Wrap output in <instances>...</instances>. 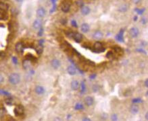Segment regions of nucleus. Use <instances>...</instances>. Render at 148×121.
Masks as SVG:
<instances>
[{"instance_id": "obj_39", "label": "nucleus", "mask_w": 148, "mask_h": 121, "mask_svg": "<svg viewBox=\"0 0 148 121\" xmlns=\"http://www.w3.org/2000/svg\"><path fill=\"white\" fill-rule=\"evenodd\" d=\"M4 14L2 13V12H0V20H4Z\"/></svg>"}, {"instance_id": "obj_27", "label": "nucleus", "mask_w": 148, "mask_h": 121, "mask_svg": "<svg viewBox=\"0 0 148 121\" xmlns=\"http://www.w3.org/2000/svg\"><path fill=\"white\" fill-rule=\"evenodd\" d=\"M99 86L97 85H93V88H92V90H93V92H97L99 90Z\"/></svg>"}, {"instance_id": "obj_11", "label": "nucleus", "mask_w": 148, "mask_h": 121, "mask_svg": "<svg viewBox=\"0 0 148 121\" xmlns=\"http://www.w3.org/2000/svg\"><path fill=\"white\" fill-rule=\"evenodd\" d=\"M15 49H16V51L18 53H23V50H24V45H23V43L20 42H18L15 46Z\"/></svg>"}, {"instance_id": "obj_35", "label": "nucleus", "mask_w": 148, "mask_h": 121, "mask_svg": "<svg viewBox=\"0 0 148 121\" xmlns=\"http://www.w3.org/2000/svg\"><path fill=\"white\" fill-rule=\"evenodd\" d=\"M39 29H40V30H39V33H38V35L41 36H42V34H43V29L42 28H40Z\"/></svg>"}, {"instance_id": "obj_12", "label": "nucleus", "mask_w": 148, "mask_h": 121, "mask_svg": "<svg viewBox=\"0 0 148 121\" xmlns=\"http://www.w3.org/2000/svg\"><path fill=\"white\" fill-rule=\"evenodd\" d=\"M94 103V100L91 96H87L85 98V104L87 106H91Z\"/></svg>"}, {"instance_id": "obj_33", "label": "nucleus", "mask_w": 148, "mask_h": 121, "mask_svg": "<svg viewBox=\"0 0 148 121\" xmlns=\"http://www.w3.org/2000/svg\"><path fill=\"white\" fill-rule=\"evenodd\" d=\"M86 62H87V63L88 65H91V66H95V63L92 62V61H88V60H87V61H86Z\"/></svg>"}, {"instance_id": "obj_9", "label": "nucleus", "mask_w": 148, "mask_h": 121, "mask_svg": "<svg viewBox=\"0 0 148 121\" xmlns=\"http://www.w3.org/2000/svg\"><path fill=\"white\" fill-rule=\"evenodd\" d=\"M45 13H46V12L45 9L42 7L38 8V9L37 10V16L39 18H43L45 16Z\"/></svg>"}, {"instance_id": "obj_38", "label": "nucleus", "mask_w": 148, "mask_h": 121, "mask_svg": "<svg viewBox=\"0 0 148 121\" xmlns=\"http://www.w3.org/2000/svg\"><path fill=\"white\" fill-rule=\"evenodd\" d=\"M137 51H138V52H141V53H143L144 54H146V51H145V50H144L143 49H137Z\"/></svg>"}, {"instance_id": "obj_42", "label": "nucleus", "mask_w": 148, "mask_h": 121, "mask_svg": "<svg viewBox=\"0 0 148 121\" xmlns=\"http://www.w3.org/2000/svg\"><path fill=\"white\" fill-rule=\"evenodd\" d=\"M133 2L136 4H139V2L141 1V0H133Z\"/></svg>"}, {"instance_id": "obj_32", "label": "nucleus", "mask_w": 148, "mask_h": 121, "mask_svg": "<svg viewBox=\"0 0 148 121\" xmlns=\"http://www.w3.org/2000/svg\"><path fill=\"white\" fill-rule=\"evenodd\" d=\"M112 56H113V53H112V51H110V52H108L107 54H106V57H108V58H110L112 57Z\"/></svg>"}, {"instance_id": "obj_40", "label": "nucleus", "mask_w": 148, "mask_h": 121, "mask_svg": "<svg viewBox=\"0 0 148 121\" xmlns=\"http://www.w3.org/2000/svg\"><path fill=\"white\" fill-rule=\"evenodd\" d=\"M3 81H4V77H3V76L0 74V83H1Z\"/></svg>"}, {"instance_id": "obj_26", "label": "nucleus", "mask_w": 148, "mask_h": 121, "mask_svg": "<svg viewBox=\"0 0 148 121\" xmlns=\"http://www.w3.org/2000/svg\"><path fill=\"white\" fill-rule=\"evenodd\" d=\"M83 108V106L81 103H77L75 106V109L76 110H81Z\"/></svg>"}, {"instance_id": "obj_44", "label": "nucleus", "mask_w": 148, "mask_h": 121, "mask_svg": "<svg viewBox=\"0 0 148 121\" xmlns=\"http://www.w3.org/2000/svg\"><path fill=\"white\" fill-rule=\"evenodd\" d=\"M145 87H148V79H146V81H145Z\"/></svg>"}, {"instance_id": "obj_28", "label": "nucleus", "mask_w": 148, "mask_h": 121, "mask_svg": "<svg viewBox=\"0 0 148 121\" xmlns=\"http://www.w3.org/2000/svg\"><path fill=\"white\" fill-rule=\"evenodd\" d=\"M12 62L14 65H17V63H18V58L16 57H12Z\"/></svg>"}, {"instance_id": "obj_45", "label": "nucleus", "mask_w": 148, "mask_h": 121, "mask_svg": "<svg viewBox=\"0 0 148 121\" xmlns=\"http://www.w3.org/2000/svg\"><path fill=\"white\" fill-rule=\"evenodd\" d=\"M145 20H145V18H143V19H142V23H143V24H145V23H146V21H145Z\"/></svg>"}, {"instance_id": "obj_13", "label": "nucleus", "mask_w": 148, "mask_h": 121, "mask_svg": "<svg viewBox=\"0 0 148 121\" xmlns=\"http://www.w3.org/2000/svg\"><path fill=\"white\" fill-rule=\"evenodd\" d=\"M32 26L35 29H39L42 26V21L40 19H37L33 22Z\"/></svg>"}, {"instance_id": "obj_30", "label": "nucleus", "mask_w": 148, "mask_h": 121, "mask_svg": "<svg viewBox=\"0 0 148 121\" xmlns=\"http://www.w3.org/2000/svg\"><path fill=\"white\" fill-rule=\"evenodd\" d=\"M85 90V83L83 81L81 82V92H84V91Z\"/></svg>"}, {"instance_id": "obj_8", "label": "nucleus", "mask_w": 148, "mask_h": 121, "mask_svg": "<svg viewBox=\"0 0 148 121\" xmlns=\"http://www.w3.org/2000/svg\"><path fill=\"white\" fill-rule=\"evenodd\" d=\"M72 38L73 39L75 40V42H77V43H80L82 40H83V35L80 34V33H74L73 36H72Z\"/></svg>"}, {"instance_id": "obj_24", "label": "nucleus", "mask_w": 148, "mask_h": 121, "mask_svg": "<svg viewBox=\"0 0 148 121\" xmlns=\"http://www.w3.org/2000/svg\"><path fill=\"white\" fill-rule=\"evenodd\" d=\"M75 4L77 6L82 7V6L84 5V1H83V0H77V1H76Z\"/></svg>"}, {"instance_id": "obj_14", "label": "nucleus", "mask_w": 148, "mask_h": 121, "mask_svg": "<svg viewBox=\"0 0 148 121\" xmlns=\"http://www.w3.org/2000/svg\"><path fill=\"white\" fill-rule=\"evenodd\" d=\"M9 9V5L5 4L4 2L0 1V10L4 11V12H7Z\"/></svg>"}, {"instance_id": "obj_43", "label": "nucleus", "mask_w": 148, "mask_h": 121, "mask_svg": "<svg viewBox=\"0 0 148 121\" xmlns=\"http://www.w3.org/2000/svg\"><path fill=\"white\" fill-rule=\"evenodd\" d=\"M39 42V45H43V42H44V40H40Z\"/></svg>"}, {"instance_id": "obj_31", "label": "nucleus", "mask_w": 148, "mask_h": 121, "mask_svg": "<svg viewBox=\"0 0 148 121\" xmlns=\"http://www.w3.org/2000/svg\"><path fill=\"white\" fill-rule=\"evenodd\" d=\"M71 24H72V26H74V28H78V24H77V23H76V20H72Z\"/></svg>"}, {"instance_id": "obj_37", "label": "nucleus", "mask_w": 148, "mask_h": 121, "mask_svg": "<svg viewBox=\"0 0 148 121\" xmlns=\"http://www.w3.org/2000/svg\"><path fill=\"white\" fill-rule=\"evenodd\" d=\"M114 49L115 50V51L117 52V53H119L120 51H121V49L120 47H114Z\"/></svg>"}, {"instance_id": "obj_22", "label": "nucleus", "mask_w": 148, "mask_h": 121, "mask_svg": "<svg viewBox=\"0 0 148 121\" xmlns=\"http://www.w3.org/2000/svg\"><path fill=\"white\" fill-rule=\"evenodd\" d=\"M5 102L6 104L11 106V105H12L14 104V100L11 97H8V98L5 99Z\"/></svg>"}, {"instance_id": "obj_23", "label": "nucleus", "mask_w": 148, "mask_h": 121, "mask_svg": "<svg viewBox=\"0 0 148 121\" xmlns=\"http://www.w3.org/2000/svg\"><path fill=\"white\" fill-rule=\"evenodd\" d=\"M35 50H36L37 53L41 54L42 53V52H43V45H39L37 46L36 48H35Z\"/></svg>"}, {"instance_id": "obj_15", "label": "nucleus", "mask_w": 148, "mask_h": 121, "mask_svg": "<svg viewBox=\"0 0 148 121\" xmlns=\"http://www.w3.org/2000/svg\"><path fill=\"white\" fill-rule=\"evenodd\" d=\"M93 38L95 39V40H100V39H102V37H103V34H102V32L96 31L94 34H93Z\"/></svg>"}, {"instance_id": "obj_4", "label": "nucleus", "mask_w": 148, "mask_h": 121, "mask_svg": "<svg viewBox=\"0 0 148 121\" xmlns=\"http://www.w3.org/2000/svg\"><path fill=\"white\" fill-rule=\"evenodd\" d=\"M23 66L24 69H31L32 68L31 61L28 58L24 59L23 62Z\"/></svg>"}, {"instance_id": "obj_41", "label": "nucleus", "mask_w": 148, "mask_h": 121, "mask_svg": "<svg viewBox=\"0 0 148 121\" xmlns=\"http://www.w3.org/2000/svg\"><path fill=\"white\" fill-rule=\"evenodd\" d=\"M95 77H96V75H95V74H92V75H91L89 77L91 79H94Z\"/></svg>"}, {"instance_id": "obj_18", "label": "nucleus", "mask_w": 148, "mask_h": 121, "mask_svg": "<svg viewBox=\"0 0 148 121\" xmlns=\"http://www.w3.org/2000/svg\"><path fill=\"white\" fill-rule=\"evenodd\" d=\"M90 12V8L89 7H87V6H85V5H83V6H82L81 7V13L82 14H83V15H87V14H89Z\"/></svg>"}, {"instance_id": "obj_49", "label": "nucleus", "mask_w": 148, "mask_h": 121, "mask_svg": "<svg viewBox=\"0 0 148 121\" xmlns=\"http://www.w3.org/2000/svg\"><path fill=\"white\" fill-rule=\"evenodd\" d=\"M137 17L136 16V17H135V18H134V20H135V21H136V20H137Z\"/></svg>"}, {"instance_id": "obj_7", "label": "nucleus", "mask_w": 148, "mask_h": 121, "mask_svg": "<svg viewBox=\"0 0 148 121\" xmlns=\"http://www.w3.org/2000/svg\"><path fill=\"white\" fill-rule=\"evenodd\" d=\"M51 67H53L54 69H58L59 67H60L61 63H60V61H59L58 59H57V58H54V59L51 61Z\"/></svg>"}, {"instance_id": "obj_20", "label": "nucleus", "mask_w": 148, "mask_h": 121, "mask_svg": "<svg viewBox=\"0 0 148 121\" xmlns=\"http://www.w3.org/2000/svg\"><path fill=\"white\" fill-rule=\"evenodd\" d=\"M130 112L133 114H136L137 113L139 112V107L137 105H133L130 107Z\"/></svg>"}, {"instance_id": "obj_19", "label": "nucleus", "mask_w": 148, "mask_h": 121, "mask_svg": "<svg viewBox=\"0 0 148 121\" xmlns=\"http://www.w3.org/2000/svg\"><path fill=\"white\" fill-rule=\"evenodd\" d=\"M79 83L76 80H73L71 82V88L72 90L76 91L79 89Z\"/></svg>"}, {"instance_id": "obj_47", "label": "nucleus", "mask_w": 148, "mask_h": 121, "mask_svg": "<svg viewBox=\"0 0 148 121\" xmlns=\"http://www.w3.org/2000/svg\"><path fill=\"white\" fill-rule=\"evenodd\" d=\"M83 121H90L89 118H83Z\"/></svg>"}, {"instance_id": "obj_21", "label": "nucleus", "mask_w": 148, "mask_h": 121, "mask_svg": "<svg viewBox=\"0 0 148 121\" xmlns=\"http://www.w3.org/2000/svg\"><path fill=\"white\" fill-rule=\"evenodd\" d=\"M118 10H119L120 12H126V11L128 10V6H127V5L126 4L121 5L120 6V8H118Z\"/></svg>"}, {"instance_id": "obj_5", "label": "nucleus", "mask_w": 148, "mask_h": 121, "mask_svg": "<svg viewBox=\"0 0 148 121\" xmlns=\"http://www.w3.org/2000/svg\"><path fill=\"white\" fill-rule=\"evenodd\" d=\"M70 9V4L67 1L63 2L62 6H61V9H62V11L63 12H64V13L68 12Z\"/></svg>"}, {"instance_id": "obj_48", "label": "nucleus", "mask_w": 148, "mask_h": 121, "mask_svg": "<svg viewBox=\"0 0 148 121\" xmlns=\"http://www.w3.org/2000/svg\"><path fill=\"white\" fill-rule=\"evenodd\" d=\"M17 2H23L24 0H16Z\"/></svg>"}, {"instance_id": "obj_17", "label": "nucleus", "mask_w": 148, "mask_h": 121, "mask_svg": "<svg viewBox=\"0 0 148 121\" xmlns=\"http://www.w3.org/2000/svg\"><path fill=\"white\" fill-rule=\"evenodd\" d=\"M67 71L68 74H70V75H74L76 74V69L74 68V67L70 65V66H68L67 68Z\"/></svg>"}, {"instance_id": "obj_16", "label": "nucleus", "mask_w": 148, "mask_h": 121, "mask_svg": "<svg viewBox=\"0 0 148 121\" xmlns=\"http://www.w3.org/2000/svg\"><path fill=\"white\" fill-rule=\"evenodd\" d=\"M81 31L83 32H84V33H87V32L89 30V24H87V23H84V24H83L81 25Z\"/></svg>"}, {"instance_id": "obj_6", "label": "nucleus", "mask_w": 148, "mask_h": 121, "mask_svg": "<svg viewBox=\"0 0 148 121\" xmlns=\"http://www.w3.org/2000/svg\"><path fill=\"white\" fill-rule=\"evenodd\" d=\"M129 33L132 38H136L139 35V29L136 27H133L132 28H130Z\"/></svg>"}, {"instance_id": "obj_2", "label": "nucleus", "mask_w": 148, "mask_h": 121, "mask_svg": "<svg viewBox=\"0 0 148 121\" xmlns=\"http://www.w3.org/2000/svg\"><path fill=\"white\" fill-rule=\"evenodd\" d=\"M93 48L94 50H93L95 53H101V52H103L105 50V49L103 48V45L100 42H96L93 45Z\"/></svg>"}, {"instance_id": "obj_34", "label": "nucleus", "mask_w": 148, "mask_h": 121, "mask_svg": "<svg viewBox=\"0 0 148 121\" xmlns=\"http://www.w3.org/2000/svg\"><path fill=\"white\" fill-rule=\"evenodd\" d=\"M112 121H116L117 120V115L116 114H114L112 115Z\"/></svg>"}, {"instance_id": "obj_36", "label": "nucleus", "mask_w": 148, "mask_h": 121, "mask_svg": "<svg viewBox=\"0 0 148 121\" xmlns=\"http://www.w3.org/2000/svg\"><path fill=\"white\" fill-rule=\"evenodd\" d=\"M141 102V100L139 98H136V99H134L133 100V102H134V103H137V102Z\"/></svg>"}, {"instance_id": "obj_3", "label": "nucleus", "mask_w": 148, "mask_h": 121, "mask_svg": "<svg viewBox=\"0 0 148 121\" xmlns=\"http://www.w3.org/2000/svg\"><path fill=\"white\" fill-rule=\"evenodd\" d=\"M14 111V114L16 117L21 116L24 114V108L21 105H18L16 107H15Z\"/></svg>"}, {"instance_id": "obj_1", "label": "nucleus", "mask_w": 148, "mask_h": 121, "mask_svg": "<svg viewBox=\"0 0 148 121\" xmlns=\"http://www.w3.org/2000/svg\"><path fill=\"white\" fill-rule=\"evenodd\" d=\"M8 81L12 85H17L20 81V76L18 73H13L10 74V75L8 77Z\"/></svg>"}, {"instance_id": "obj_10", "label": "nucleus", "mask_w": 148, "mask_h": 121, "mask_svg": "<svg viewBox=\"0 0 148 121\" xmlns=\"http://www.w3.org/2000/svg\"><path fill=\"white\" fill-rule=\"evenodd\" d=\"M35 92L38 95H42L45 92V90L44 89V88L43 86H41V85H37L35 88Z\"/></svg>"}, {"instance_id": "obj_46", "label": "nucleus", "mask_w": 148, "mask_h": 121, "mask_svg": "<svg viewBox=\"0 0 148 121\" xmlns=\"http://www.w3.org/2000/svg\"><path fill=\"white\" fill-rule=\"evenodd\" d=\"M145 119L148 120V113H146V114H145Z\"/></svg>"}, {"instance_id": "obj_25", "label": "nucleus", "mask_w": 148, "mask_h": 121, "mask_svg": "<svg viewBox=\"0 0 148 121\" xmlns=\"http://www.w3.org/2000/svg\"><path fill=\"white\" fill-rule=\"evenodd\" d=\"M5 116V110L3 108H0V119H2Z\"/></svg>"}, {"instance_id": "obj_29", "label": "nucleus", "mask_w": 148, "mask_h": 121, "mask_svg": "<svg viewBox=\"0 0 148 121\" xmlns=\"http://www.w3.org/2000/svg\"><path fill=\"white\" fill-rule=\"evenodd\" d=\"M0 94H3V95H5V96H8V95H9V93L8 92L5 91V90H0Z\"/></svg>"}]
</instances>
